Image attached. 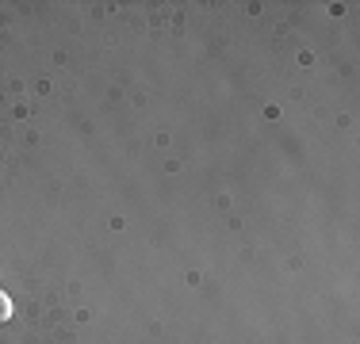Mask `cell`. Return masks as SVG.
<instances>
[{"label":"cell","mask_w":360,"mask_h":344,"mask_svg":"<svg viewBox=\"0 0 360 344\" xmlns=\"http://www.w3.org/2000/svg\"><path fill=\"white\" fill-rule=\"evenodd\" d=\"M8 317H12V298H8L4 291H0V325H4Z\"/></svg>","instance_id":"1"}]
</instances>
